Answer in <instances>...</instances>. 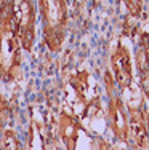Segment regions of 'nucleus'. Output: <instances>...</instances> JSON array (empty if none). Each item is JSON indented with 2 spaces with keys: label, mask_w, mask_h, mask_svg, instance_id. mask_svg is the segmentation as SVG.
Listing matches in <instances>:
<instances>
[{
  "label": "nucleus",
  "mask_w": 149,
  "mask_h": 150,
  "mask_svg": "<svg viewBox=\"0 0 149 150\" xmlns=\"http://www.w3.org/2000/svg\"><path fill=\"white\" fill-rule=\"evenodd\" d=\"M83 125L74 113L63 110L58 117V137L66 150H77Z\"/></svg>",
  "instance_id": "0eeeda50"
},
{
  "label": "nucleus",
  "mask_w": 149,
  "mask_h": 150,
  "mask_svg": "<svg viewBox=\"0 0 149 150\" xmlns=\"http://www.w3.org/2000/svg\"><path fill=\"white\" fill-rule=\"evenodd\" d=\"M0 145L3 147V150H24L21 141L18 139V134L11 128H5L0 133Z\"/></svg>",
  "instance_id": "1a4fd4ad"
},
{
  "label": "nucleus",
  "mask_w": 149,
  "mask_h": 150,
  "mask_svg": "<svg viewBox=\"0 0 149 150\" xmlns=\"http://www.w3.org/2000/svg\"><path fill=\"white\" fill-rule=\"evenodd\" d=\"M43 43L51 53L61 51L67 37V2L66 0H38Z\"/></svg>",
  "instance_id": "f03ea898"
},
{
  "label": "nucleus",
  "mask_w": 149,
  "mask_h": 150,
  "mask_svg": "<svg viewBox=\"0 0 149 150\" xmlns=\"http://www.w3.org/2000/svg\"><path fill=\"white\" fill-rule=\"evenodd\" d=\"M19 35L21 48L31 53L37 38V3L35 0H8Z\"/></svg>",
  "instance_id": "20e7f679"
},
{
  "label": "nucleus",
  "mask_w": 149,
  "mask_h": 150,
  "mask_svg": "<svg viewBox=\"0 0 149 150\" xmlns=\"http://www.w3.org/2000/svg\"><path fill=\"white\" fill-rule=\"evenodd\" d=\"M135 66L138 72L140 90L149 101V53L143 45H138V50L135 53Z\"/></svg>",
  "instance_id": "6e6552de"
},
{
  "label": "nucleus",
  "mask_w": 149,
  "mask_h": 150,
  "mask_svg": "<svg viewBox=\"0 0 149 150\" xmlns=\"http://www.w3.org/2000/svg\"><path fill=\"white\" fill-rule=\"evenodd\" d=\"M47 150H66L64 147L61 145V142H51L50 145H47Z\"/></svg>",
  "instance_id": "ddd939ff"
},
{
  "label": "nucleus",
  "mask_w": 149,
  "mask_h": 150,
  "mask_svg": "<svg viewBox=\"0 0 149 150\" xmlns=\"http://www.w3.org/2000/svg\"><path fill=\"white\" fill-rule=\"evenodd\" d=\"M123 5L132 16H140L143 11V0H123Z\"/></svg>",
  "instance_id": "9b49d317"
},
{
  "label": "nucleus",
  "mask_w": 149,
  "mask_h": 150,
  "mask_svg": "<svg viewBox=\"0 0 149 150\" xmlns=\"http://www.w3.org/2000/svg\"><path fill=\"white\" fill-rule=\"evenodd\" d=\"M0 150H3V147H2V145H0Z\"/></svg>",
  "instance_id": "4468645a"
},
{
  "label": "nucleus",
  "mask_w": 149,
  "mask_h": 150,
  "mask_svg": "<svg viewBox=\"0 0 149 150\" xmlns=\"http://www.w3.org/2000/svg\"><path fill=\"white\" fill-rule=\"evenodd\" d=\"M11 115H13V109H11L10 101L3 94H0V133H2L5 128H8Z\"/></svg>",
  "instance_id": "9d476101"
},
{
  "label": "nucleus",
  "mask_w": 149,
  "mask_h": 150,
  "mask_svg": "<svg viewBox=\"0 0 149 150\" xmlns=\"http://www.w3.org/2000/svg\"><path fill=\"white\" fill-rule=\"evenodd\" d=\"M93 150H112L111 144L103 137H95L93 139Z\"/></svg>",
  "instance_id": "f8f14e48"
},
{
  "label": "nucleus",
  "mask_w": 149,
  "mask_h": 150,
  "mask_svg": "<svg viewBox=\"0 0 149 150\" xmlns=\"http://www.w3.org/2000/svg\"><path fill=\"white\" fill-rule=\"evenodd\" d=\"M111 75L119 91H127L133 85V61L128 48L119 43L111 53Z\"/></svg>",
  "instance_id": "423d86ee"
},
{
  "label": "nucleus",
  "mask_w": 149,
  "mask_h": 150,
  "mask_svg": "<svg viewBox=\"0 0 149 150\" xmlns=\"http://www.w3.org/2000/svg\"><path fill=\"white\" fill-rule=\"evenodd\" d=\"M128 134L130 142L140 150H149V112L144 102L128 105Z\"/></svg>",
  "instance_id": "39448f33"
},
{
  "label": "nucleus",
  "mask_w": 149,
  "mask_h": 150,
  "mask_svg": "<svg viewBox=\"0 0 149 150\" xmlns=\"http://www.w3.org/2000/svg\"><path fill=\"white\" fill-rule=\"evenodd\" d=\"M104 86L108 93V123L111 126V131L114 137L119 142H130L128 134V110L123 104L120 93L115 91V81L112 78L111 72H106L104 75Z\"/></svg>",
  "instance_id": "7ed1b4c3"
},
{
  "label": "nucleus",
  "mask_w": 149,
  "mask_h": 150,
  "mask_svg": "<svg viewBox=\"0 0 149 150\" xmlns=\"http://www.w3.org/2000/svg\"><path fill=\"white\" fill-rule=\"evenodd\" d=\"M23 48L8 0H0V80L13 81L21 74Z\"/></svg>",
  "instance_id": "f257e3e1"
}]
</instances>
